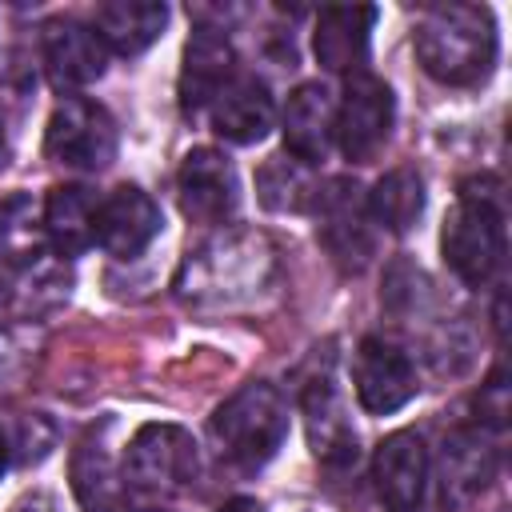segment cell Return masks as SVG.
Here are the masks:
<instances>
[{
	"instance_id": "cell-1",
	"label": "cell",
	"mask_w": 512,
	"mask_h": 512,
	"mask_svg": "<svg viewBox=\"0 0 512 512\" xmlns=\"http://www.w3.org/2000/svg\"><path fill=\"white\" fill-rule=\"evenodd\" d=\"M272 280H276L272 240L252 228H228L184 256L176 272V296L192 308L216 312L256 300L264 288H272Z\"/></svg>"
},
{
	"instance_id": "cell-2",
	"label": "cell",
	"mask_w": 512,
	"mask_h": 512,
	"mask_svg": "<svg viewBox=\"0 0 512 512\" xmlns=\"http://www.w3.org/2000/svg\"><path fill=\"white\" fill-rule=\"evenodd\" d=\"M416 60L420 68L452 88H472L488 80L496 64V20L484 4H440L428 8L416 24Z\"/></svg>"
},
{
	"instance_id": "cell-12",
	"label": "cell",
	"mask_w": 512,
	"mask_h": 512,
	"mask_svg": "<svg viewBox=\"0 0 512 512\" xmlns=\"http://www.w3.org/2000/svg\"><path fill=\"white\" fill-rule=\"evenodd\" d=\"M40 56L52 88L60 92L88 88L108 68V48L100 44V36L72 16H56L40 28Z\"/></svg>"
},
{
	"instance_id": "cell-27",
	"label": "cell",
	"mask_w": 512,
	"mask_h": 512,
	"mask_svg": "<svg viewBox=\"0 0 512 512\" xmlns=\"http://www.w3.org/2000/svg\"><path fill=\"white\" fill-rule=\"evenodd\" d=\"M12 292H16V272L8 264H0V308L12 300Z\"/></svg>"
},
{
	"instance_id": "cell-19",
	"label": "cell",
	"mask_w": 512,
	"mask_h": 512,
	"mask_svg": "<svg viewBox=\"0 0 512 512\" xmlns=\"http://www.w3.org/2000/svg\"><path fill=\"white\" fill-rule=\"evenodd\" d=\"M168 24V4L156 0H112V4H96L92 8V32L100 36L104 48L120 52V56H140L144 48H152L160 40Z\"/></svg>"
},
{
	"instance_id": "cell-26",
	"label": "cell",
	"mask_w": 512,
	"mask_h": 512,
	"mask_svg": "<svg viewBox=\"0 0 512 512\" xmlns=\"http://www.w3.org/2000/svg\"><path fill=\"white\" fill-rule=\"evenodd\" d=\"M216 512H264V504L252 500V496H232V500H224Z\"/></svg>"
},
{
	"instance_id": "cell-13",
	"label": "cell",
	"mask_w": 512,
	"mask_h": 512,
	"mask_svg": "<svg viewBox=\"0 0 512 512\" xmlns=\"http://www.w3.org/2000/svg\"><path fill=\"white\" fill-rule=\"evenodd\" d=\"M160 228H164L160 204L144 188L120 184L108 196H100V208H96V244L108 256H116V260L140 256L160 236Z\"/></svg>"
},
{
	"instance_id": "cell-18",
	"label": "cell",
	"mask_w": 512,
	"mask_h": 512,
	"mask_svg": "<svg viewBox=\"0 0 512 512\" xmlns=\"http://www.w3.org/2000/svg\"><path fill=\"white\" fill-rule=\"evenodd\" d=\"M372 24H376V8H372V4L324 8V12L316 16V32H312L316 60H320L328 72L360 76L364 64H368Z\"/></svg>"
},
{
	"instance_id": "cell-25",
	"label": "cell",
	"mask_w": 512,
	"mask_h": 512,
	"mask_svg": "<svg viewBox=\"0 0 512 512\" xmlns=\"http://www.w3.org/2000/svg\"><path fill=\"white\" fill-rule=\"evenodd\" d=\"M8 512H56V500L48 492H24Z\"/></svg>"
},
{
	"instance_id": "cell-11",
	"label": "cell",
	"mask_w": 512,
	"mask_h": 512,
	"mask_svg": "<svg viewBox=\"0 0 512 512\" xmlns=\"http://www.w3.org/2000/svg\"><path fill=\"white\" fill-rule=\"evenodd\" d=\"M300 412H304L312 456L320 464L344 468V464L356 460V428H352V416H348V404L340 396V384H336L332 368H320V372H312L304 380Z\"/></svg>"
},
{
	"instance_id": "cell-9",
	"label": "cell",
	"mask_w": 512,
	"mask_h": 512,
	"mask_svg": "<svg viewBox=\"0 0 512 512\" xmlns=\"http://www.w3.org/2000/svg\"><path fill=\"white\" fill-rule=\"evenodd\" d=\"M176 200L192 224H224L240 208V176L216 148H192L176 172Z\"/></svg>"
},
{
	"instance_id": "cell-16",
	"label": "cell",
	"mask_w": 512,
	"mask_h": 512,
	"mask_svg": "<svg viewBox=\"0 0 512 512\" xmlns=\"http://www.w3.org/2000/svg\"><path fill=\"white\" fill-rule=\"evenodd\" d=\"M280 124H284V152L308 168L320 164L332 148V128H336V100H332L328 84H320V80L296 84L284 100Z\"/></svg>"
},
{
	"instance_id": "cell-14",
	"label": "cell",
	"mask_w": 512,
	"mask_h": 512,
	"mask_svg": "<svg viewBox=\"0 0 512 512\" xmlns=\"http://www.w3.org/2000/svg\"><path fill=\"white\" fill-rule=\"evenodd\" d=\"M372 480L388 512H416L428 488V448L416 432H392L372 456Z\"/></svg>"
},
{
	"instance_id": "cell-23",
	"label": "cell",
	"mask_w": 512,
	"mask_h": 512,
	"mask_svg": "<svg viewBox=\"0 0 512 512\" xmlns=\"http://www.w3.org/2000/svg\"><path fill=\"white\" fill-rule=\"evenodd\" d=\"M364 204H368L372 228L400 236V232L416 228V220L424 216V180L416 168H392L372 184Z\"/></svg>"
},
{
	"instance_id": "cell-5",
	"label": "cell",
	"mask_w": 512,
	"mask_h": 512,
	"mask_svg": "<svg viewBox=\"0 0 512 512\" xmlns=\"http://www.w3.org/2000/svg\"><path fill=\"white\" fill-rule=\"evenodd\" d=\"M200 472V452L188 428L180 424H144L124 452L120 476L136 496H172L184 492Z\"/></svg>"
},
{
	"instance_id": "cell-4",
	"label": "cell",
	"mask_w": 512,
	"mask_h": 512,
	"mask_svg": "<svg viewBox=\"0 0 512 512\" xmlns=\"http://www.w3.org/2000/svg\"><path fill=\"white\" fill-rule=\"evenodd\" d=\"M208 432L220 460H228L232 468L256 472L280 452L288 436V400L280 396L276 384L248 380L212 412Z\"/></svg>"
},
{
	"instance_id": "cell-21",
	"label": "cell",
	"mask_w": 512,
	"mask_h": 512,
	"mask_svg": "<svg viewBox=\"0 0 512 512\" xmlns=\"http://www.w3.org/2000/svg\"><path fill=\"white\" fill-rule=\"evenodd\" d=\"M72 488L84 512H128L124 476L112 468V456L96 432H88L72 452Z\"/></svg>"
},
{
	"instance_id": "cell-10",
	"label": "cell",
	"mask_w": 512,
	"mask_h": 512,
	"mask_svg": "<svg viewBox=\"0 0 512 512\" xmlns=\"http://www.w3.org/2000/svg\"><path fill=\"white\" fill-rule=\"evenodd\" d=\"M352 384L364 412L388 416L416 396V368L400 344L384 336H364L352 360Z\"/></svg>"
},
{
	"instance_id": "cell-20",
	"label": "cell",
	"mask_w": 512,
	"mask_h": 512,
	"mask_svg": "<svg viewBox=\"0 0 512 512\" xmlns=\"http://www.w3.org/2000/svg\"><path fill=\"white\" fill-rule=\"evenodd\" d=\"M100 196L84 184H56L44 200V236L60 256H80L96 244Z\"/></svg>"
},
{
	"instance_id": "cell-15",
	"label": "cell",
	"mask_w": 512,
	"mask_h": 512,
	"mask_svg": "<svg viewBox=\"0 0 512 512\" xmlns=\"http://www.w3.org/2000/svg\"><path fill=\"white\" fill-rule=\"evenodd\" d=\"M272 120H276L272 92L252 72H236L216 92V100L208 104V124L228 144H256V140H264L272 132Z\"/></svg>"
},
{
	"instance_id": "cell-29",
	"label": "cell",
	"mask_w": 512,
	"mask_h": 512,
	"mask_svg": "<svg viewBox=\"0 0 512 512\" xmlns=\"http://www.w3.org/2000/svg\"><path fill=\"white\" fill-rule=\"evenodd\" d=\"M140 512H172V508H140Z\"/></svg>"
},
{
	"instance_id": "cell-8",
	"label": "cell",
	"mask_w": 512,
	"mask_h": 512,
	"mask_svg": "<svg viewBox=\"0 0 512 512\" xmlns=\"http://www.w3.org/2000/svg\"><path fill=\"white\" fill-rule=\"evenodd\" d=\"M392 120H396V100H392V88L372 76V72H360V76H348V88L336 104V128H332V144L352 160V164H368L388 132H392Z\"/></svg>"
},
{
	"instance_id": "cell-6",
	"label": "cell",
	"mask_w": 512,
	"mask_h": 512,
	"mask_svg": "<svg viewBox=\"0 0 512 512\" xmlns=\"http://www.w3.org/2000/svg\"><path fill=\"white\" fill-rule=\"evenodd\" d=\"M116 120L104 104L88 96H64L44 128V152L48 160L76 168V172H100L116 160Z\"/></svg>"
},
{
	"instance_id": "cell-17",
	"label": "cell",
	"mask_w": 512,
	"mask_h": 512,
	"mask_svg": "<svg viewBox=\"0 0 512 512\" xmlns=\"http://www.w3.org/2000/svg\"><path fill=\"white\" fill-rule=\"evenodd\" d=\"M236 52L220 28H196L184 44V68H180V108L184 116L208 112L216 92L236 76Z\"/></svg>"
},
{
	"instance_id": "cell-3",
	"label": "cell",
	"mask_w": 512,
	"mask_h": 512,
	"mask_svg": "<svg viewBox=\"0 0 512 512\" xmlns=\"http://www.w3.org/2000/svg\"><path fill=\"white\" fill-rule=\"evenodd\" d=\"M440 252L444 264L472 288L488 284L504 268L508 232H504V192L496 176H472L460 184V200L440 228Z\"/></svg>"
},
{
	"instance_id": "cell-28",
	"label": "cell",
	"mask_w": 512,
	"mask_h": 512,
	"mask_svg": "<svg viewBox=\"0 0 512 512\" xmlns=\"http://www.w3.org/2000/svg\"><path fill=\"white\" fill-rule=\"evenodd\" d=\"M8 456H12V448H8V432L0 428V476H4V468H8Z\"/></svg>"
},
{
	"instance_id": "cell-22",
	"label": "cell",
	"mask_w": 512,
	"mask_h": 512,
	"mask_svg": "<svg viewBox=\"0 0 512 512\" xmlns=\"http://www.w3.org/2000/svg\"><path fill=\"white\" fill-rule=\"evenodd\" d=\"M48 236H44V212L28 192H8L0 196V264L32 268L44 260Z\"/></svg>"
},
{
	"instance_id": "cell-24",
	"label": "cell",
	"mask_w": 512,
	"mask_h": 512,
	"mask_svg": "<svg viewBox=\"0 0 512 512\" xmlns=\"http://www.w3.org/2000/svg\"><path fill=\"white\" fill-rule=\"evenodd\" d=\"M316 180L308 172V164H300L296 156L280 152V156H268L264 168L256 172V192H260V204L272 208V212H304L316 196Z\"/></svg>"
},
{
	"instance_id": "cell-7",
	"label": "cell",
	"mask_w": 512,
	"mask_h": 512,
	"mask_svg": "<svg viewBox=\"0 0 512 512\" xmlns=\"http://www.w3.org/2000/svg\"><path fill=\"white\" fill-rule=\"evenodd\" d=\"M312 208H316V236L328 248V256L344 272H360L376 252V232H372L360 184L348 176H336L324 188H316Z\"/></svg>"
}]
</instances>
